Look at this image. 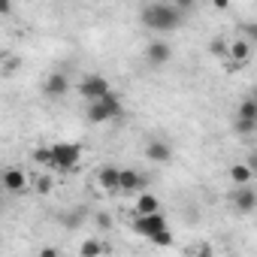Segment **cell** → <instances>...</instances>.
<instances>
[{"label": "cell", "instance_id": "cell-25", "mask_svg": "<svg viewBox=\"0 0 257 257\" xmlns=\"http://www.w3.org/2000/svg\"><path fill=\"white\" fill-rule=\"evenodd\" d=\"M40 257H61V254H58V248L49 245V248H40Z\"/></svg>", "mask_w": 257, "mask_h": 257}, {"label": "cell", "instance_id": "cell-9", "mask_svg": "<svg viewBox=\"0 0 257 257\" xmlns=\"http://www.w3.org/2000/svg\"><path fill=\"white\" fill-rule=\"evenodd\" d=\"M146 179L137 170H118V194H140Z\"/></svg>", "mask_w": 257, "mask_h": 257}, {"label": "cell", "instance_id": "cell-27", "mask_svg": "<svg viewBox=\"0 0 257 257\" xmlns=\"http://www.w3.org/2000/svg\"><path fill=\"white\" fill-rule=\"evenodd\" d=\"M97 224H100V227H109V215H106V212H100V215H97Z\"/></svg>", "mask_w": 257, "mask_h": 257}, {"label": "cell", "instance_id": "cell-26", "mask_svg": "<svg viewBox=\"0 0 257 257\" xmlns=\"http://www.w3.org/2000/svg\"><path fill=\"white\" fill-rule=\"evenodd\" d=\"M13 13V4L10 0H0V16H10Z\"/></svg>", "mask_w": 257, "mask_h": 257}, {"label": "cell", "instance_id": "cell-15", "mask_svg": "<svg viewBox=\"0 0 257 257\" xmlns=\"http://www.w3.org/2000/svg\"><path fill=\"white\" fill-rule=\"evenodd\" d=\"M161 212V200L155 194H140L137 197V215H155Z\"/></svg>", "mask_w": 257, "mask_h": 257}, {"label": "cell", "instance_id": "cell-7", "mask_svg": "<svg viewBox=\"0 0 257 257\" xmlns=\"http://www.w3.org/2000/svg\"><path fill=\"white\" fill-rule=\"evenodd\" d=\"M230 203H233V209H236V212L251 215V212L257 209V194H254V188H251V185H242V188H236V191L230 194Z\"/></svg>", "mask_w": 257, "mask_h": 257}, {"label": "cell", "instance_id": "cell-10", "mask_svg": "<svg viewBox=\"0 0 257 257\" xmlns=\"http://www.w3.org/2000/svg\"><path fill=\"white\" fill-rule=\"evenodd\" d=\"M251 55H254V43H248V40H233L227 46V61L239 64V67H245L251 61Z\"/></svg>", "mask_w": 257, "mask_h": 257}, {"label": "cell", "instance_id": "cell-6", "mask_svg": "<svg viewBox=\"0 0 257 257\" xmlns=\"http://www.w3.org/2000/svg\"><path fill=\"white\" fill-rule=\"evenodd\" d=\"M131 230L140 233V236H146V239H152V236H158L161 230H167V218H164V212H155V215H134Z\"/></svg>", "mask_w": 257, "mask_h": 257}, {"label": "cell", "instance_id": "cell-13", "mask_svg": "<svg viewBox=\"0 0 257 257\" xmlns=\"http://www.w3.org/2000/svg\"><path fill=\"white\" fill-rule=\"evenodd\" d=\"M146 158H149L152 164H170V158H173V146H170V143L155 140V143H149V146H146Z\"/></svg>", "mask_w": 257, "mask_h": 257}, {"label": "cell", "instance_id": "cell-1", "mask_svg": "<svg viewBox=\"0 0 257 257\" xmlns=\"http://www.w3.org/2000/svg\"><path fill=\"white\" fill-rule=\"evenodd\" d=\"M143 25L149 31H158V34L176 31L182 25V7H173V4H149V7H143Z\"/></svg>", "mask_w": 257, "mask_h": 257}, {"label": "cell", "instance_id": "cell-22", "mask_svg": "<svg viewBox=\"0 0 257 257\" xmlns=\"http://www.w3.org/2000/svg\"><path fill=\"white\" fill-rule=\"evenodd\" d=\"M34 161H37L40 167H49V146H43V149H37V152H34Z\"/></svg>", "mask_w": 257, "mask_h": 257}, {"label": "cell", "instance_id": "cell-16", "mask_svg": "<svg viewBox=\"0 0 257 257\" xmlns=\"http://www.w3.org/2000/svg\"><path fill=\"white\" fill-rule=\"evenodd\" d=\"M79 254H82V257H106V254H109V248H106L100 239H85V242H82V248H79Z\"/></svg>", "mask_w": 257, "mask_h": 257}, {"label": "cell", "instance_id": "cell-17", "mask_svg": "<svg viewBox=\"0 0 257 257\" xmlns=\"http://www.w3.org/2000/svg\"><path fill=\"white\" fill-rule=\"evenodd\" d=\"M230 179L242 188V185H251V179H254V170H248V164H233V170H230Z\"/></svg>", "mask_w": 257, "mask_h": 257}, {"label": "cell", "instance_id": "cell-28", "mask_svg": "<svg viewBox=\"0 0 257 257\" xmlns=\"http://www.w3.org/2000/svg\"><path fill=\"white\" fill-rule=\"evenodd\" d=\"M230 257H233V254H230Z\"/></svg>", "mask_w": 257, "mask_h": 257}, {"label": "cell", "instance_id": "cell-21", "mask_svg": "<svg viewBox=\"0 0 257 257\" xmlns=\"http://www.w3.org/2000/svg\"><path fill=\"white\" fill-rule=\"evenodd\" d=\"M149 242H152V245H161V248H167V245H173V233H170V227H167V230H161L158 236H152Z\"/></svg>", "mask_w": 257, "mask_h": 257}, {"label": "cell", "instance_id": "cell-4", "mask_svg": "<svg viewBox=\"0 0 257 257\" xmlns=\"http://www.w3.org/2000/svg\"><path fill=\"white\" fill-rule=\"evenodd\" d=\"M233 127H236V134H242V137H251L257 131V100L254 97L242 100V106H239V112L233 118Z\"/></svg>", "mask_w": 257, "mask_h": 257}, {"label": "cell", "instance_id": "cell-11", "mask_svg": "<svg viewBox=\"0 0 257 257\" xmlns=\"http://www.w3.org/2000/svg\"><path fill=\"white\" fill-rule=\"evenodd\" d=\"M43 91H46V97H52V100L64 97V94L70 91V79H67V73H52V76L46 79Z\"/></svg>", "mask_w": 257, "mask_h": 257}, {"label": "cell", "instance_id": "cell-12", "mask_svg": "<svg viewBox=\"0 0 257 257\" xmlns=\"http://www.w3.org/2000/svg\"><path fill=\"white\" fill-rule=\"evenodd\" d=\"M146 58L161 67V64H167V61L173 58V49H170V43H164V40H152V43L146 46Z\"/></svg>", "mask_w": 257, "mask_h": 257}, {"label": "cell", "instance_id": "cell-8", "mask_svg": "<svg viewBox=\"0 0 257 257\" xmlns=\"http://www.w3.org/2000/svg\"><path fill=\"white\" fill-rule=\"evenodd\" d=\"M0 188H4L7 194H25V191H28V176H25V170H16V167L4 170Z\"/></svg>", "mask_w": 257, "mask_h": 257}, {"label": "cell", "instance_id": "cell-18", "mask_svg": "<svg viewBox=\"0 0 257 257\" xmlns=\"http://www.w3.org/2000/svg\"><path fill=\"white\" fill-rule=\"evenodd\" d=\"M34 188H37V194H40V197H46V194H52V188H55V182H52V176H37V182H34Z\"/></svg>", "mask_w": 257, "mask_h": 257}, {"label": "cell", "instance_id": "cell-5", "mask_svg": "<svg viewBox=\"0 0 257 257\" xmlns=\"http://www.w3.org/2000/svg\"><path fill=\"white\" fill-rule=\"evenodd\" d=\"M79 94H82L88 103H97V100H103L106 94H112V85H109L103 76H97V73H88V76L79 82Z\"/></svg>", "mask_w": 257, "mask_h": 257}, {"label": "cell", "instance_id": "cell-24", "mask_svg": "<svg viewBox=\"0 0 257 257\" xmlns=\"http://www.w3.org/2000/svg\"><path fill=\"white\" fill-rule=\"evenodd\" d=\"M194 257H215V251H212V245H200Z\"/></svg>", "mask_w": 257, "mask_h": 257}, {"label": "cell", "instance_id": "cell-2", "mask_svg": "<svg viewBox=\"0 0 257 257\" xmlns=\"http://www.w3.org/2000/svg\"><path fill=\"white\" fill-rule=\"evenodd\" d=\"M79 161H82V146L79 143H52L49 146V170L76 173Z\"/></svg>", "mask_w": 257, "mask_h": 257}, {"label": "cell", "instance_id": "cell-14", "mask_svg": "<svg viewBox=\"0 0 257 257\" xmlns=\"http://www.w3.org/2000/svg\"><path fill=\"white\" fill-rule=\"evenodd\" d=\"M118 170L121 167H100L97 170V185L106 194H118Z\"/></svg>", "mask_w": 257, "mask_h": 257}, {"label": "cell", "instance_id": "cell-23", "mask_svg": "<svg viewBox=\"0 0 257 257\" xmlns=\"http://www.w3.org/2000/svg\"><path fill=\"white\" fill-rule=\"evenodd\" d=\"M19 67H22V61H19V58H10V61L4 64V76H13Z\"/></svg>", "mask_w": 257, "mask_h": 257}, {"label": "cell", "instance_id": "cell-20", "mask_svg": "<svg viewBox=\"0 0 257 257\" xmlns=\"http://www.w3.org/2000/svg\"><path fill=\"white\" fill-rule=\"evenodd\" d=\"M61 224H64L67 230H76V227L82 224V212H67V215L61 218Z\"/></svg>", "mask_w": 257, "mask_h": 257}, {"label": "cell", "instance_id": "cell-19", "mask_svg": "<svg viewBox=\"0 0 257 257\" xmlns=\"http://www.w3.org/2000/svg\"><path fill=\"white\" fill-rule=\"evenodd\" d=\"M227 46H230V43L218 37V40H212V43H209V55H215V58H227Z\"/></svg>", "mask_w": 257, "mask_h": 257}, {"label": "cell", "instance_id": "cell-3", "mask_svg": "<svg viewBox=\"0 0 257 257\" xmlns=\"http://www.w3.org/2000/svg\"><path fill=\"white\" fill-rule=\"evenodd\" d=\"M121 100H118V94L112 91V94H106L103 100H97V103H88V109H85V115H88V121L91 124H106V121H112V118H121Z\"/></svg>", "mask_w": 257, "mask_h": 257}]
</instances>
